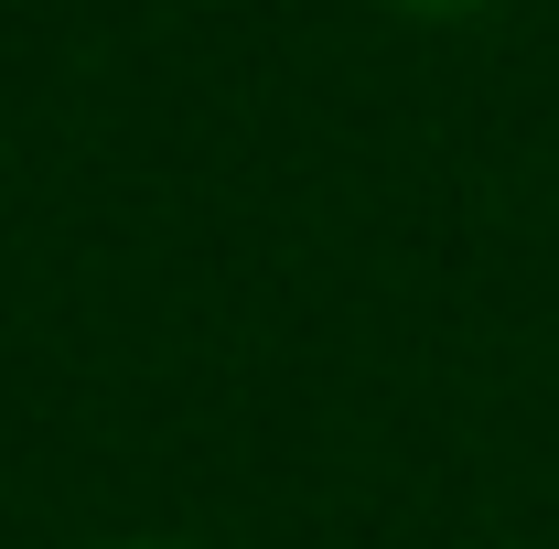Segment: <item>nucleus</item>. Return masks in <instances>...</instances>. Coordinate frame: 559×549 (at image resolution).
<instances>
[{"mask_svg": "<svg viewBox=\"0 0 559 549\" xmlns=\"http://www.w3.org/2000/svg\"><path fill=\"white\" fill-rule=\"evenodd\" d=\"M377 11H399V22H474V11H506V0H377Z\"/></svg>", "mask_w": 559, "mask_h": 549, "instance_id": "1", "label": "nucleus"}, {"mask_svg": "<svg viewBox=\"0 0 559 549\" xmlns=\"http://www.w3.org/2000/svg\"><path fill=\"white\" fill-rule=\"evenodd\" d=\"M86 549H215V539H173V528H140V539H86Z\"/></svg>", "mask_w": 559, "mask_h": 549, "instance_id": "2", "label": "nucleus"}]
</instances>
